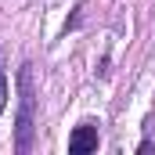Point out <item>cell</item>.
Masks as SVG:
<instances>
[{
	"label": "cell",
	"instance_id": "3957f363",
	"mask_svg": "<svg viewBox=\"0 0 155 155\" xmlns=\"http://www.w3.org/2000/svg\"><path fill=\"white\" fill-rule=\"evenodd\" d=\"M4 105H7V79L0 72V112H4Z\"/></svg>",
	"mask_w": 155,
	"mask_h": 155
},
{
	"label": "cell",
	"instance_id": "7a4b0ae2",
	"mask_svg": "<svg viewBox=\"0 0 155 155\" xmlns=\"http://www.w3.org/2000/svg\"><path fill=\"white\" fill-rule=\"evenodd\" d=\"M69 152L83 155V152H97V126L94 123H79L76 134L69 137Z\"/></svg>",
	"mask_w": 155,
	"mask_h": 155
},
{
	"label": "cell",
	"instance_id": "6da1fadb",
	"mask_svg": "<svg viewBox=\"0 0 155 155\" xmlns=\"http://www.w3.org/2000/svg\"><path fill=\"white\" fill-rule=\"evenodd\" d=\"M18 90H22V108H18V152H29V144H33V105H36L29 69L18 72Z\"/></svg>",
	"mask_w": 155,
	"mask_h": 155
}]
</instances>
